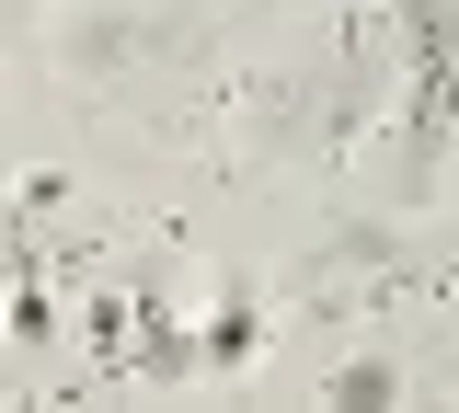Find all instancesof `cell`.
Masks as SVG:
<instances>
[{"label": "cell", "instance_id": "1", "mask_svg": "<svg viewBox=\"0 0 459 413\" xmlns=\"http://www.w3.org/2000/svg\"><path fill=\"white\" fill-rule=\"evenodd\" d=\"M241 345H253V310H241V298H230L219 322H207V356H219V367H230V356H241Z\"/></svg>", "mask_w": 459, "mask_h": 413}]
</instances>
